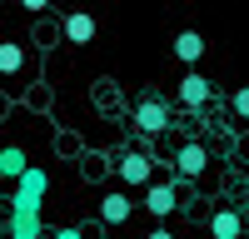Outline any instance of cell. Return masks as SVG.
Wrapping results in <instances>:
<instances>
[{
	"mask_svg": "<svg viewBox=\"0 0 249 239\" xmlns=\"http://www.w3.org/2000/svg\"><path fill=\"white\" fill-rule=\"evenodd\" d=\"M20 65H25L20 45H15V40H5V45H0V70H5V75H20Z\"/></svg>",
	"mask_w": 249,
	"mask_h": 239,
	"instance_id": "obj_13",
	"label": "cell"
},
{
	"mask_svg": "<svg viewBox=\"0 0 249 239\" xmlns=\"http://www.w3.org/2000/svg\"><path fill=\"white\" fill-rule=\"evenodd\" d=\"M120 174H124V185H150V154H124Z\"/></svg>",
	"mask_w": 249,
	"mask_h": 239,
	"instance_id": "obj_11",
	"label": "cell"
},
{
	"mask_svg": "<svg viewBox=\"0 0 249 239\" xmlns=\"http://www.w3.org/2000/svg\"><path fill=\"white\" fill-rule=\"evenodd\" d=\"M175 55L184 60V65H195V60L204 55V35H199V30H184V35H175Z\"/></svg>",
	"mask_w": 249,
	"mask_h": 239,
	"instance_id": "obj_10",
	"label": "cell"
},
{
	"mask_svg": "<svg viewBox=\"0 0 249 239\" xmlns=\"http://www.w3.org/2000/svg\"><path fill=\"white\" fill-rule=\"evenodd\" d=\"M5 239H45V224H40V214H5Z\"/></svg>",
	"mask_w": 249,
	"mask_h": 239,
	"instance_id": "obj_4",
	"label": "cell"
},
{
	"mask_svg": "<svg viewBox=\"0 0 249 239\" xmlns=\"http://www.w3.org/2000/svg\"><path fill=\"white\" fill-rule=\"evenodd\" d=\"M100 219H105V224H124V219H130V199L124 194H105L100 199Z\"/></svg>",
	"mask_w": 249,
	"mask_h": 239,
	"instance_id": "obj_12",
	"label": "cell"
},
{
	"mask_svg": "<svg viewBox=\"0 0 249 239\" xmlns=\"http://www.w3.org/2000/svg\"><path fill=\"white\" fill-rule=\"evenodd\" d=\"M150 239H175V234H170V229H155V234H150Z\"/></svg>",
	"mask_w": 249,
	"mask_h": 239,
	"instance_id": "obj_16",
	"label": "cell"
},
{
	"mask_svg": "<svg viewBox=\"0 0 249 239\" xmlns=\"http://www.w3.org/2000/svg\"><path fill=\"white\" fill-rule=\"evenodd\" d=\"M25 174H30V159H25V150H20V145H5V150H0V179L20 185Z\"/></svg>",
	"mask_w": 249,
	"mask_h": 239,
	"instance_id": "obj_5",
	"label": "cell"
},
{
	"mask_svg": "<svg viewBox=\"0 0 249 239\" xmlns=\"http://www.w3.org/2000/svg\"><path fill=\"white\" fill-rule=\"evenodd\" d=\"M164 125H170V110H164L160 100H140V105H135V130H144V135H164Z\"/></svg>",
	"mask_w": 249,
	"mask_h": 239,
	"instance_id": "obj_2",
	"label": "cell"
},
{
	"mask_svg": "<svg viewBox=\"0 0 249 239\" xmlns=\"http://www.w3.org/2000/svg\"><path fill=\"white\" fill-rule=\"evenodd\" d=\"M210 234H214V239H239V234H244V219H239L234 209H214Z\"/></svg>",
	"mask_w": 249,
	"mask_h": 239,
	"instance_id": "obj_8",
	"label": "cell"
},
{
	"mask_svg": "<svg viewBox=\"0 0 249 239\" xmlns=\"http://www.w3.org/2000/svg\"><path fill=\"white\" fill-rule=\"evenodd\" d=\"M234 115H239V120H249V85H244V90H234Z\"/></svg>",
	"mask_w": 249,
	"mask_h": 239,
	"instance_id": "obj_14",
	"label": "cell"
},
{
	"mask_svg": "<svg viewBox=\"0 0 249 239\" xmlns=\"http://www.w3.org/2000/svg\"><path fill=\"white\" fill-rule=\"evenodd\" d=\"M175 205H179V199H175V189H170V185H150V189H144V209H150L155 219L175 214Z\"/></svg>",
	"mask_w": 249,
	"mask_h": 239,
	"instance_id": "obj_7",
	"label": "cell"
},
{
	"mask_svg": "<svg viewBox=\"0 0 249 239\" xmlns=\"http://www.w3.org/2000/svg\"><path fill=\"white\" fill-rule=\"evenodd\" d=\"M65 40L70 45H90L95 40V20L90 15H65Z\"/></svg>",
	"mask_w": 249,
	"mask_h": 239,
	"instance_id": "obj_9",
	"label": "cell"
},
{
	"mask_svg": "<svg viewBox=\"0 0 249 239\" xmlns=\"http://www.w3.org/2000/svg\"><path fill=\"white\" fill-rule=\"evenodd\" d=\"M204 100H210V80H204V75H195V70H190V75L179 80V105H190V110H199Z\"/></svg>",
	"mask_w": 249,
	"mask_h": 239,
	"instance_id": "obj_6",
	"label": "cell"
},
{
	"mask_svg": "<svg viewBox=\"0 0 249 239\" xmlns=\"http://www.w3.org/2000/svg\"><path fill=\"white\" fill-rule=\"evenodd\" d=\"M204 159H210V154H204V145H195V139H190V145H179V154H175L179 179H199V174H204Z\"/></svg>",
	"mask_w": 249,
	"mask_h": 239,
	"instance_id": "obj_3",
	"label": "cell"
},
{
	"mask_svg": "<svg viewBox=\"0 0 249 239\" xmlns=\"http://www.w3.org/2000/svg\"><path fill=\"white\" fill-rule=\"evenodd\" d=\"M45 189H50V174L40 170V165H30V174L15 185V194H10V209L15 214H40V205H45Z\"/></svg>",
	"mask_w": 249,
	"mask_h": 239,
	"instance_id": "obj_1",
	"label": "cell"
},
{
	"mask_svg": "<svg viewBox=\"0 0 249 239\" xmlns=\"http://www.w3.org/2000/svg\"><path fill=\"white\" fill-rule=\"evenodd\" d=\"M50 239H90V234H85V229H55Z\"/></svg>",
	"mask_w": 249,
	"mask_h": 239,
	"instance_id": "obj_15",
	"label": "cell"
}]
</instances>
